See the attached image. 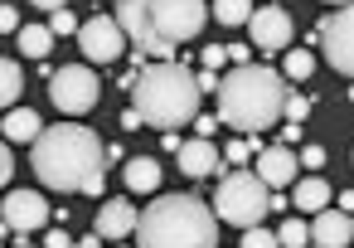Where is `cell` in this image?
<instances>
[{"mask_svg": "<svg viewBox=\"0 0 354 248\" xmlns=\"http://www.w3.org/2000/svg\"><path fill=\"white\" fill-rule=\"evenodd\" d=\"M122 180H127L131 195H151V190H160V161L156 156H131L127 170H122Z\"/></svg>", "mask_w": 354, "mask_h": 248, "instance_id": "17", "label": "cell"}, {"mask_svg": "<svg viewBox=\"0 0 354 248\" xmlns=\"http://www.w3.org/2000/svg\"><path fill=\"white\" fill-rule=\"evenodd\" d=\"M122 248H127V243H122Z\"/></svg>", "mask_w": 354, "mask_h": 248, "instance_id": "44", "label": "cell"}, {"mask_svg": "<svg viewBox=\"0 0 354 248\" xmlns=\"http://www.w3.org/2000/svg\"><path fill=\"white\" fill-rule=\"evenodd\" d=\"M73 248H102V233H88V238H78Z\"/></svg>", "mask_w": 354, "mask_h": 248, "instance_id": "39", "label": "cell"}, {"mask_svg": "<svg viewBox=\"0 0 354 248\" xmlns=\"http://www.w3.org/2000/svg\"><path fill=\"white\" fill-rule=\"evenodd\" d=\"M315 44L325 49V64H330L335 73L354 78V6H344V10H335V15H325V20H320V30H315Z\"/></svg>", "mask_w": 354, "mask_h": 248, "instance_id": "8", "label": "cell"}, {"mask_svg": "<svg viewBox=\"0 0 354 248\" xmlns=\"http://www.w3.org/2000/svg\"><path fill=\"white\" fill-rule=\"evenodd\" d=\"M35 175L49 190H83V195H102V141L88 127H44L30 156Z\"/></svg>", "mask_w": 354, "mask_h": 248, "instance_id": "1", "label": "cell"}, {"mask_svg": "<svg viewBox=\"0 0 354 248\" xmlns=\"http://www.w3.org/2000/svg\"><path fill=\"white\" fill-rule=\"evenodd\" d=\"M223 64H228V49H218V44H214V49H204V69H214V73H218Z\"/></svg>", "mask_w": 354, "mask_h": 248, "instance_id": "30", "label": "cell"}, {"mask_svg": "<svg viewBox=\"0 0 354 248\" xmlns=\"http://www.w3.org/2000/svg\"><path fill=\"white\" fill-rule=\"evenodd\" d=\"M267 209H272V190L257 180V170H233V175H223V185H218V195H214V214H218L223 224L252 229V224H262Z\"/></svg>", "mask_w": 354, "mask_h": 248, "instance_id": "5", "label": "cell"}, {"mask_svg": "<svg viewBox=\"0 0 354 248\" xmlns=\"http://www.w3.org/2000/svg\"><path fill=\"white\" fill-rule=\"evenodd\" d=\"M122 132H141V112H136V107L122 112Z\"/></svg>", "mask_w": 354, "mask_h": 248, "instance_id": "36", "label": "cell"}, {"mask_svg": "<svg viewBox=\"0 0 354 248\" xmlns=\"http://www.w3.org/2000/svg\"><path fill=\"white\" fill-rule=\"evenodd\" d=\"M0 248H6V243H0Z\"/></svg>", "mask_w": 354, "mask_h": 248, "instance_id": "43", "label": "cell"}, {"mask_svg": "<svg viewBox=\"0 0 354 248\" xmlns=\"http://www.w3.org/2000/svg\"><path fill=\"white\" fill-rule=\"evenodd\" d=\"M136 204H127V200H102V209H97V219H93V233H102V238H127V233H136Z\"/></svg>", "mask_w": 354, "mask_h": 248, "instance_id": "15", "label": "cell"}, {"mask_svg": "<svg viewBox=\"0 0 354 248\" xmlns=\"http://www.w3.org/2000/svg\"><path fill=\"white\" fill-rule=\"evenodd\" d=\"M199 88H194V73L185 64H151L141 69L136 88H131V107L141 112L146 127H180V122H194L199 117Z\"/></svg>", "mask_w": 354, "mask_h": 248, "instance_id": "4", "label": "cell"}, {"mask_svg": "<svg viewBox=\"0 0 354 248\" xmlns=\"http://www.w3.org/2000/svg\"><path fill=\"white\" fill-rule=\"evenodd\" d=\"M281 117L301 127V122L310 117V98H301V93H286V107H281Z\"/></svg>", "mask_w": 354, "mask_h": 248, "instance_id": "26", "label": "cell"}, {"mask_svg": "<svg viewBox=\"0 0 354 248\" xmlns=\"http://www.w3.org/2000/svg\"><path fill=\"white\" fill-rule=\"evenodd\" d=\"M194 132H199L204 141H214V132H218V117H194Z\"/></svg>", "mask_w": 354, "mask_h": 248, "instance_id": "34", "label": "cell"}, {"mask_svg": "<svg viewBox=\"0 0 354 248\" xmlns=\"http://www.w3.org/2000/svg\"><path fill=\"white\" fill-rule=\"evenodd\" d=\"M49 30H54V35H78L73 10H54V15H49Z\"/></svg>", "mask_w": 354, "mask_h": 248, "instance_id": "28", "label": "cell"}, {"mask_svg": "<svg viewBox=\"0 0 354 248\" xmlns=\"http://www.w3.org/2000/svg\"><path fill=\"white\" fill-rule=\"evenodd\" d=\"M39 132H44V122H39V112H30V107H10L6 112V136L10 141H39Z\"/></svg>", "mask_w": 354, "mask_h": 248, "instance_id": "19", "label": "cell"}, {"mask_svg": "<svg viewBox=\"0 0 354 248\" xmlns=\"http://www.w3.org/2000/svg\"><path fill=\"white\" fill-rule=\"evenodd\" d=\"M102 98V83L93 73V64H64L54 78H49V103L64 112V117H83L93 112Z\"/></svg>", "mask_w": 354, "mask_h": 248, "instance_id": "7", "label": "cell"}, {"mask_svg": "<svg viewBox=\"0 0 354 248\" xmlns=\"http://www.w3.org/2000/svg\"><path fill=\"white\" fill-rule=\"evenodd\" d=\"M194 88H199V93H218V73H214V69L194 73Z\"/></svg>", "mask_w": 354, "mask_h": 248, "instance_id": "31", "label": "cell"}, {"mask_svg": "<svg viewBox=\"0 0 354 248\" xmlns=\"http://www.w3.org/2000/svg\"><path fill=\"white\" fill-rule=\"evenodd\" d=\"M0 219L10 224V233H35L49 224V200L39 190H10L6 204H0Z\"/></svg>", "mask_w": 354, "mask_h": 248, "instance_id": "11", "label": "cell"}, {"mask_svg": "<svg viewBox=\"0 0 354 248\" xmlns=\"http://www.w3.org/2000/svg\"><path fill=\"white\" fill-rule=\"evenodd\" d=\"M30 6H39V10H49V15H54V10H68V0H30Z\"/></svg>", "mask_w": 354, "mask_h": 248, "instance_id": "38", "label": "cell"}, {"mask_svg": "<svg viewBox=\"0 0 354 248\" xmlns=\"http://www.w3.org/2000/svg\"><path fill=\"white\" fill-rule=\"evenodd\" d=\"M315 73V54L310 49H286V78H310Z\"/></svg>", "mask_w": 354, "mask_h": 248, "instance_id": "25", "label": "cell"}, {"mask_svg": "<svg viewBox=\"0 0 354 248\" xmlns=\"http://www.w3.org/2000/svg\"><path fill=\"white\" fill-rule=\"evenodd\" d=\"M243 248H281V243H277V233H267L262 224H252V229H243Z\"/></svg>", "mask_w": 354, "mask_h": 248, "instance_id": "27", "label": "cell"}, {"mask_svg": "<svg viewBox=\"0 0 354 248\" xmlns=\"http://www.w3.org/2000/svg\"><path fill=\"white\" fill-rule=\"evenodd\" d=\"M277 243H281V248H306V243H310V224H301V219L291 214V219L277 229Z\"/></svg>", "mask_w": 354, "mask_h": 248, "instance_id": "23", "label": "cell"}, {"mask_svg": "<svg viewBox=\"0 0 354 248\" xmlns=\"http://www.w3.org/2000/svg\"><path fill=\"white\" fill-rule=\"evenodd\" d=\"M223 30H238V25H248L252 20V0H214V10H209Z\"/></svg>", "mask_w": 354, "mask_h": 248, "instance_id": "20", "label": "cell"}, {"mask_svg": "<svg viewBox=\"0 0 354 248\" xmlns=\"http://www.w3.org/2000/svg\"><path fill=\"white\" fill-rule=\"evenodd\" d=\"M0 35H20V10L15 6H0Z\"/></svg>", "mask_w": 354, "mask_h": 248, "instance_id": "29", "label": "cell"}, {"mask_svg": "<svg viewBox=\"0 0 354 248\" xmlns=\"http://www.w3.org/2000/svg\"><path fill=\"white\" fill-rule=\"evenodd\" d=\"M339 209H344V214H354V190H344V195H339Z\"/></svg>", "mask_w": 354, "mask_h": 248, "instance_id": "40", "label": "cell"}, {"mask_svg": "<svg viewBox=\"0 0 354 248\" xmlns=\"http://www.w3.org/2000/svg\"><path fill=\"white\" fill-rule=\"evenodd\" d=\"M257 151H262V141H252V136H238V141H228V146H223V161H228V166H248Z\"/></svg>", "mask_w": 354, "mask_h": 248, "instance_id": "24", "label": "cell"}, {"mask_svg": "<svg viewBox=\"0 0 354 248\" xmlns=\"http://www.w3.org/2000/svg\"><path fill=\"white\" fill-rule=\"evenodd\" d=\"M117 25H122V35H127L146 59L175 64L180 44H170V39L156 35V0H117Z\"/></svg>", "mask_w": 354, "mask_h": 248, "instance_id": "6", "label": "cell"}, {"mask_svg": "<svg viewBox=\"0 0 354 248\" xmlns=\"http://www.w3.org/2000/svg\"><path fill=\"white\" fill-rule=\"evenodd\" d=\"M204 25H209L204 0H156V35L160 39L180 44V39H194Z\"/></svg>", "mask_w": 354, "mask_h": 248, "instance_id": "9", "label": "cell"}, {"mask_svg": "<svg viewBox=\"0 0 354 248\" xmlns=\"http://www.w3.org/2000/svg\"><path fill=\"white\" fill-rule=\"evenodd\" d=\"M248 35H252V49L257 54H281L291 44V15L281 6H267V10H252L248 20Z\"/></svg>", "mask_w": 354, "mask_h": 248, "instance_id": "12", "label": "cell"}, {"mask_svg": "<svg viewBox=\"0 0 354 248\" xmlns=\"http://www.w3.org/2000/svg\"><path fill=\"white\" fill-rule=\"evenodd\" d=\"M15 248H35V243H15Z\"/></svg>", "mask_w": 354, "mask_h": 248, "instance_id": "42", "label": "cell"}, {"mask_svg": "<svg viewBox=\"0 0 354 248\" xmlns=\"http://www.w3.org/2000/svg\"><path fill=\"white\" fill-rule=\"evenodd\" d=\"M78 49H83L88 64H102V69L117 64L122 49H127V35H122L117 15H93V20H83V25H78Z\"/></svg>", "mask_w": 354, "mask_h": 248, "instance_id": "10", "label": "cell"}, {"mask_svg": "<svg viewBox=\"0 0 354 248\" xmlns=\"http://www.w3.org/2000/svg\"><path fill=\"white\" fill-rule=\"evenodd\" d=\"M49 44H54V30H49V25H20V49H25L30 59H44Z\"/></svg>", "mask_w": 354, "mask_h": 248, "instance_id": "22", "label": "cell"}, {"mask_svg": "<svg viewBox=\"0 0 354 248\" xmlns=\"http://www.w3.org/2000/svg\"><path fill=\"white\" fill-rule=\"evenodd\" d=\"M141 248H218V219L199 195H160L136 219Z\"/></svg>", "mask_w": 354, "mask_h": 248, "instance_id": "2", "label": "cell"}, {"mask_svg": "<svg viewBox=\"0 0 354 248\" xmlns=\"http://www.w3.org/2000/svg\"><path fill=\"white\" fill-rule=\"evenodd\" d=\"M10 170H15V161H10V146L0 141V185H10Z\"/></svg>", "mask_w": 354, "mask_h": 248, "instance_id": "33", "label": "cell"}, {"mask_svg": "<svg viewBox=\"0 0 354 248\" xmlns=\"http://www.w3.org/2000/svg\"><path fill=\"white\" fill-rule=\"evenodd\" d=\"M291 209H296V214H320V209H330V185H325L320 175L301 180L296 195H291Z\"/></svg>", "mask_w": 354, "mask_h": 248, "instance_id": "18", "label": "cell"}, {"mask_svg": "<svg viewBox=\"0 0 354 248\" xmlns=\"http://www.w3.org/2000/svg\"><path fill=\"white\" fill-rule=\"evenodd\" d=\"M228 59H233V69H243V64H252V49H243V44H228Z\"/></svg>", "mask_w": 354, "mask_h": 248, "instance_id": "35", "label": "cell"}, {"mask_svg": "<svg viewBox=\"0 0 354 248\" xmlns=\"http://www.w3.org/2000/svg\"><path fill=\"white\" fill-rule=\"evenodd\" d=\"M349 238H354V214H344V209L310 214V243L315 248H344Z\"/></svg>", "mask_w": 354, "mask_h": 248, "instance_id": "13", "label": "cell"}, {"mask_svg": "<svg viewBox=\"0 0 354 248\" xmlns=\"http://www.w3.org/2000/svg\"><path fill=\"white\" fill-rule=\"evenodd\" d=\"M301 166L320 170V166H325V146H306V151H301Z\"/></svg>", "mask_w": 354, "mask_h": 248, "instance_id": "32", "label": "cell"}, {"mask_svg": "<svg viewBox=\"0 0 354 248\" xmlns=\"http://www.w3.org/2000/svg\"><path fill=\"white\" fill-rule=\"evenodd\" d=\"M175 156H180V170H185L189 180H204V175H218V170H223V166H218V146L204 141V136H199V141H180Z\"/></svg>", "mask_w": 354, "mask_h": 248, "instance_id": "16", "label": "cell"}, {"mask_svg": "<svg viewBox=\"0 0 354 248\" xmlns=\"http://www.w3.org/2000/svg\"><path fill=\"white\" fill-rule=\"evenodd\" d=\"M257 180L267 190H281L296 180V151L291 146H262L257 151Z\"/></svg>", "mask_w": 354, "mask_h": 248, "instance_id": "14", "label": "cell"}, {"mask_svg": "<svg viewBox=\"0 0 354 248\" xmlns=\"http://www.w3.org/2000/svg\"><path fill=\"white\" fill-rule=\"evenodd\" d=\"M286 107V78L267 64H243L218 83V117L238 132H262Z\"/></svg>", "mask_w": 354, "mask_h": 248, "instance_id": "3", "label": "cell"}, {"mask_svg": "<svg viewBox=\"0 0 354 248\" xmlns=\"http://www.w3.org/2000/svg\"><path fill=\"white\" fill-rule=\"evenodd\" d=\"M44 248H73V238H68V233H64V229H54V233H49V238H44Z\"/></svg>", "mask_w": 354, "mask_h": 248, "instance_id": "37", "label": "cell"}, {"mask_svg": "<svg viewBox=\"0 0 354 248\" xmlns=\"http://www.w3.org/2000/svg\"><path fill=\"white\" fill-rule=\"evenodd\" d=\"M25 93V78H20V64L15 59H0V107H15Z\"/></svg>", "mask_w": 354, "mask_h": 248, "instance_id": "21", "label": "cell"}, {"mask_svg": "<svg viewBox=\"0 0 354 248\" xmlns=\"http://www.w3.org/2000/svg\"><path fill=\"white\" fill-rule=\"evenodd\" d=\"M330 6H354V0H330Z\"/></svg>", "mask_w": 354, "mask_h": 248, "instance_id": "41", "label": "cell"}]
</instances>
